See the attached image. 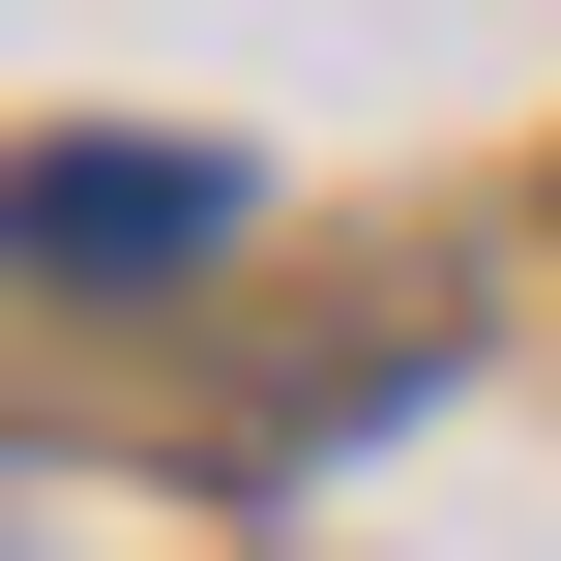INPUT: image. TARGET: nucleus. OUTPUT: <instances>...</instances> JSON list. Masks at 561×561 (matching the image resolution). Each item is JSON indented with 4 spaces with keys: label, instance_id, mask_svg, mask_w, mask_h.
<instances>
[{
    "label": "nucleus",
    "instance_id": "1",
    "mask_svg": "<svg viewBox=\"0 0 561 561\" xmlns=\"http://www.w3.org/2000/svg\"><path fill=\"white\" fill-rule=\"evenodd\" d=\"M207 237H237V178H207V148H30V266H59V296L207 266Z\"/></svg>",
    "mask_w": 561,
    "mask_h": 561
}]
</instances>
